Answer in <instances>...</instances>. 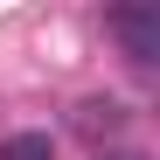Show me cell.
Returning <instances> with one entry per match:
<instances>
[{"instance_id": "obj_3", "label": "cell", "mask_w": 160, "mask_h": 160, "mask_svg": "<svg viewBox=\"0 0 160 160\" xmlns=\"http://www.w3.org/2000/svg\"><path fill=\"white\" fill-rule=\"evenodd\" d=\"M0 160H56V139L49 132H7L0 139Z\"/></svg>"}, {"instance_id": "obj_4", "label": "cell", "mask_w": 160, "mask_h": 160, "mask_svg": "<svg viewBox=\"0 0 160 160\" xmlns=\"http://www.w3.org/2000/svg\"><path fill=\"white\" fill-rule=\"evenodd\" d=\"M98 160H146L139 146H98Z\"/></svg>"}, {"instance_id": "obj_2", "label": "cell", "mask_w": 160, "mask_h": 160, "mask_svg": "<svg viewBox=\"0 0 160 160\" xmlns=\"http://www.w3.org/2000/svg\"><path fill=\"white\" fill-rule=\"evenodd\" d=\"M70 125L84 132V139H112V132H125V125H132V112H125L118 98H84Z\"/></svg>"}, {"instance_id": "obj_1", "label": "cell", "mask_w": 160, "mask_h": 160, "mask_svg": "<svg viewBox=\"0 0 160 160\" xmlns=\"http://www.w3.org/2000/svg\"><path fill=\"white\" fill-rule=\"evenodd\" d=\"M104 35L125 49V63L153 70V56H160V7H112L104 14Z\"/></svg>"}]
</instances>
